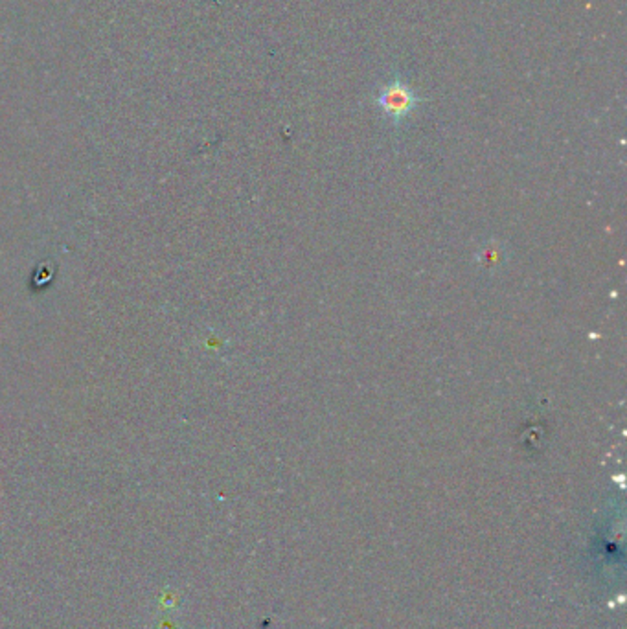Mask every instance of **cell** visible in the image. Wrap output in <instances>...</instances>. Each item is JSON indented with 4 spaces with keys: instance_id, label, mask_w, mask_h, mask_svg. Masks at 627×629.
I'll return each mask as SVG.
<instances>
[{
    "instance_id": "1",
    "label": "cell",
    "mask_w": 627,
    "mask_h": 629,
    "mask_svg": "<svg viewBox=\"0 0 627 629\" xmlns=\"http://www.w3.org/2000/svg\"><path fill=\"white\" fill-rule=\"evenodd\" d=\"M377 104H379L381 109L385 111L388 116L400 120L414 109L416 104H418V98H416L414 92H412L405 83H401L400 80H395L383 89L379 99H377Z\"/></svg>"
}]
</instances>
